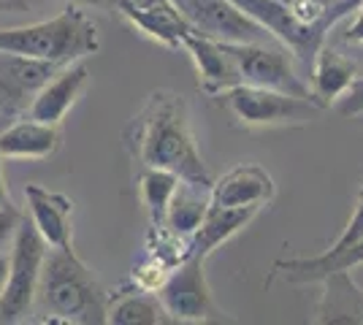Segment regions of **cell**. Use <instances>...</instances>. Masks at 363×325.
I'll return each instance as SVG.
<instances>
[{"label": "cell", "instance_id": "1", "mask_svg": "<svg viewBox=\"0 0 363 325\" xmlns=\"http://www.w3.org/2000/svg\"><path fill=\"white\" fill-rule=\"evenodd\" d=\"M122 141L141 169H166L184 182L212 187L214 176L198 152L190 111L179 93L155 90L128 122Z\"/></svg>", "mask_w": 363, "mask_h": 325}, {"label": "cell", "instance_id": "2", "mask_svg": "<svg viewBox=\"0 0 363 325\" xmlns=\"http://www.w3.org/2000/svg\"><path fill=\"white\" fill-rule=\"evenodd\" d=\"M49 314L41 317L52 323H79V325H101L106 323L108 295L92 277V271L71 247H49L46 249L35 304Z\"/></svg>", "mask_w": 363, "mask_h": 325}, {"label": "cell", "instance_id": "3", "mask_svg": "<svg viewBox=\"0 0 363 325\" xmlns=\"http://www.w3.org/2000/svg\"><path fill=\"white\" fill-rule=\"evenodd\" d=\"M0 52H14L52 65H71L101 52L98 22L82 3H68L57 16L0 30Z\"/></svg>", "mask_w": 363, "mask_h": 325}, {"label": "cell", "instance_id": "4", "mask_svg": "<svg viewBox=\"0 0 363 325\" xmlns=\"http://www.w3.org/2000/svg\"><path fill=\"white\" fill-rule=\"evenodd\" d=\"M225 106L230 120L244 130H263V127H298L318 120L323 106H318L312 98L252 87V84H236L228 87L225 93L217 95Z\"/></svg>", "mask_w": 363, "mask_h": 325}, {"label": "cell", "instance_id": "5", "mask_svg": "<svg viewBox=\"0 0 363 325\" xmlns=\"http://www.w3.org/2000/svg\"><path fill=\"white\" fill-rule=\"evenodd\" d=\"M46 249V241L25 215L9 247V279L0 293V323H19L30 314Z\"/></svg>", "mask_w": 363, "mask_h": 325}, {"label": "cell", "instance_id": "6", "mask_svg": "<svg viewBox=\"0 0 363 325\" xmlns=\"http://www.w3.org/2000/svg\"><path fill=\"white\" fill-rule=\"evenodd\" d=\"M160 298V307L166 309L171 323H230L225 312L214 304L209 282L203 274V261L184 258L174 266L163 279V285L155 290Z\"/></svg>", "mask_w": 363, "mask_h": 325}, {"label": "cell", "instance_id": "7", "mask_svg": "<svg viewBox=\"0 0 363 325\" xmlns=\"http://www.w3.org/2000/svg\"><path fill=\"white\" fill-rule=\"evenodd\" d=\"M228 57L233 62L239 81L266 90L312 98L309 84L296 71L293 55L279 41H257V44H223Z\"/></svg>", "mask_w": 363, "mask_h": 325}, {"label": "cell", "instance_id": "8", "mask_svg": "<svg viewBox=\"0 0 363 325\" xmlns=\"http://www.w3.org/2000/svg\"><path fill=\"white\" fill-rule=\"evenodd\" d=\"M190 30L220 44H257L277 41L263 25L247 16L230 0H171Z\"/></svg>", "mask_w": 363, "mask_h": 325}, {"label": "cell", "instance_id": "9", "mask_svg": "<svg viewBox=\"0 0 363 325\" xmlns=\"http://www.w3.org/2000/svg\"><path fill=\"white\" fill-rule=\"evenodd\" d=\"M230 3L239 6L247 16H252L257 25H263L293 55V60H298L306 68L312 65L318 49L325 44V35L333 30L331 25H323V22L309 25L296 19L277 0H230Z\"/></svg>", "mask_w": 363, "mask_h": 325}, {"label": "cell", "instance_id": "10", "mask_svg": "<svg viewBox=\"0 0 363 325\" xmlns=\"http://www.w3.org/2000/svg\"><path fill=\"white\" fill-rule=\"evenodd\" d=\"M60 65L46 60L0 52V130L30 114L35 95L41 93Z\"/></svg>", "mask_w": 363, "mask_h": 325}, {"label": "cell", "instance_id": "11", "mask_svg": "<svg viewBox=\"0 0 363 325\" xmlns=\"http://www.w3.org/2000/svg\"><path fill=\"white\" fill-rule=\"evenodd\" d=\"M28 219L46 247H71L74 244V201L44 185H25Z\"/></svg>", "mask_w": 363, "mask_h": 325}, {"label": "cell", "instance_id": "12", "mask_svg": "<svg viewBox=\"0 0 363 325\" xmlns=\"http://www.w3.org/2000/svg\"><path fill=\"white\" fill-rule=\"evenodd\" d=\"M108 8L125 16L138 33L171 49H182L190 25L182 19L171 0H108Z\"/></svg>", "mask_w": 363, "mask_h": 325}, {"label": "cell", "instance_id": "13", "mask_svg": "<svg viewBox=\"0 0 363 325\" xmlns=\"http://www.w3.org/2000/svg\"><path fill=\"white\" fill-rule=\"evenodd\" d=\"M277 198L272 173L255 163H242L214 179L209 187V203L214 206H252L263 209Z\"/></svg>", "mask_w": 363, "mask_h": 325}, {"label": "cell", "instance_id": "14", "mask_svg": "<svg viewBox=\"0 0 363 325\" xmlns=\"http://www.w3.org/2000/svg\"><path fill=\"white\" fill-rule=\"evenodd\" d=\"M87 84H90V71H87L84 60L62 65V68L55 71V76L41 87V93L35 95L28 117L49 125H60L65 120V114L79 103V98L84 95Z\"/></svg>", "mask_w": 363, "mask_h": 325}, {"label": "cell", "instance_id": "15", "mask_svg": "<svg viewBox=\"0 0 363 325\" xmlns=\"http://www.w3.org/2000/svg\"><path fill=\"white\" fill-rule=\"evenodd\" d=\"M363 263V239L352 241L342 249H325L323 255L312 258H282L274 261L272 271L266 277V287H272L274 279H285L293 285H306V282H320L333 271H350Z\"/></svg>", "mask_w": 363, "mask_h": 325}, {"label": "cell", "instance_id": "16", "mask_svg": "<svg viewBox=\"0 0 363 325\" xmlns=\"http://www.w3.org/2000/svg\"><path fill=\"white\" fill-rule=\"evenodd\" d=\"M60 149V125L22 117L0 130L3 160H46Z\"/></svg>", "mask_w": 363, "mask_h": 325}, {"label": "cell", "instance_id": "17", "mask_svg": "<svg viewBox=\"0 0 363 325\" xmlns=\"http://www.w3.org/2000/svg\"><path fill=\"white\" fill-rule=\"evenodd\" d=\"M182 49L190 55V60H193L198 71V87L206 95L217 98L220 93H225L228 87L242 84L233 62H230V57H228V52L223 49L220 41L203 38V35L190 30L182 38Z\"/></svg>", "mask_w": 363, "mask_h": 325}, {"label": "cell", "instance_id": "18", "mask_svg": "<svg viewBox=\"0 0 363 325\" xmlns=\"http://www.w3.org/2000/svg\"><path fill=\"white\" fill-rule=\"evenodd\" d=\"M257 212L260 209H252V206H214L209 203L203 219L198 222L196 231L190 233V255L206 263V258L214 249H220L242 228H247Z\"/></svg>", "mask_w": 363, "mask_h": 325}, {"label": "cell", "instance_id": "19", "mask_svg": "<svg viewBox=\"0 0 363 325\" xmlns=\"http://www.w3.org/2000/svg\"><path fill=\"white\" fill-rule=\"evenodd\" d=\"M309 71H312L309 95L323 108H331L352 87V81L358 79V65L350 57H345V55H339L336 49L325 47V44L318 49Z\"/></svg>", "mask_w": 363, "mask_h": 325}, {"label": "cell", "instance_id": "20", "mask_svg": "<svg viewBox=\"0 0 363 325\" xmlns=\"http://www.w3.org/2000/svg\"><path fill=\"white\" fill-rule=\"evenodd\" d=\"M323 282L315 323L320 325H363V290L352 282L350 271H333Z\"/></svg>", "mask_w": 363, "mask_h": 325}, {"label": "cell", "instance_id": "21", "mask_svg": "<svg viewBox=\"0 0 363 325\" xmlns=\"http://www.w3.org/2000/svg\"><path fill=\"white\" fill-rule=\"evenodd\" d=\"M106 323L111 325H163L171 323L166 309L160 307V298L150 290H128L108 301Z\"/></svg>", "mask_w": 363, "mask_h": 325}, {"label": "cell", "instance_id": "22", "mask_svg": "<svg viewBox=\"0 0 363 325\" xmlns=\"http://www.w3.org/2000/svg\"><path fill=\"white\" fill-rule=\"evenodd\" d=\"M206 209H209V187L179 179V185L174 190V198L168 203L163 225L179 236H190L198 228V222L203 219Z\"/></svg>", "mask_w": 363, "mask_h": 325}, {"label": "cell", "instance_id": "23", "mask_svg": "<svg viewBox=\"0 0 363 325\" xmlns=\"http://www.w3.org/2000/svg\"><path fill=\"white\" fill-rule=\"evenodd\" d=\"M177 185H179V176L166 169L138 171V195H141V203L150 215V225H163Z\"/></svg>", "mask_w": 363, "mask_h": 325}, {"label": "cell", "instance_id": "24", "mask_svg": "<svg viewBox=\"0 0 363 325\" xmlns=\"http://www.w3.org/2000/svg\"><path fill=\"white\" fill-rule=\"evenodd\" d=\"M168 271H171V266L147 252V258L138 266H133V287L155 293V290L163 285V279L168 277Z\"/></svg>", "mask_w": 363, "mask_h": 325}, {"label": "cell", "instance_id": "25", "mask_svg": "<svg viewBox=\"0 0 363 325\" xmlns=\"http://www.w3.org/2000/svg\"><path fill=\"white\" fill-rule=\"evenodd\" d=\"M358 239H363V182H361V187H358L355 209H352V215H350L347 225L342 228L339 239H336L328 249H342V247H347V244H352V241H358Z\"/></svg>", "mask_w": 363, "mask_h": 325}, {"label": "cell", "instance_id": "26", "mask_svg": "<svg viewBox=\"0 0 363 325\" xmlns=\"http://www.w3.org/2000/svg\"><path fill=\"white\" fill-rule=\"evenodd\" d=\"M22 217H25V212L16 209L11 201L0 206V252H9V247H11V241H14V236H16V228H19V222H22Z\"/></svg>", "mask_w": 363, "mask_h": 325}, {"label": "cell", "instance_id": "27", "mask_svg": "<svg viewBox=\"0 0 363 325\" xmlns=\"http://www.w3.org/2000/svg\"><path fill=\"white\" fill-rule=\"evenodd\" d=\"M331 108L339 117H361L363 114V79L361 76L355 79L352 87H350L347 93L342 95Z\"/></svg>", "mask_w": 363, "mask_h": 325}, {"label": "cell", "instance_id": "28", "mask_svg": "<svg viewBox=\"0 0 363 325\" xmlns=\"http://www.w3.org/2000/svg\"><path fill=\"white\" fill-rule=\"evenodd\" d=\"M355 11H358L355 22H350V28L345 30V35H342L345 44H363V0Z\"/></svg>", "mask_w": 363, "mask_h": 325}, {"label": "cell", "instance_id": "29", "mask_svg": "<svg viewBox=\"0 0 363 325\" xmlns=\"http://www.w3.org/2000/svg\"><path fill=\"white\" fill-rule=\"evenodd\" d=\"M28 0H0V11H25Z\"/></svg>", "mask_w": 363, "mask_h": 325}, {"label": "cell", "instance_id": "30", "mask_svg": "<svg viewBox=\"0 0 363 325\" xmlns=\"http://www.w3.org/2000/svg\"><path fill=\"white\" fill-rule=\"evenodd\" d=\"M9 185H6V171H3V155H0V206L9 203Z\"/></svg>", "mask_w": 363, "mask_h": 325}, {"label": "cell", "instance_id": "31", "mask_svg": "<svg viewBox=\"0 0 363 325\" xmlns=\"http://www.w3.org/2000/svg\"><path fill=\"white\" fill-rule=\"evenodd\" d=\"M6 279H9V252H0V293L6 287Z\"/></svg>", "mask_w": 363, "mask_h": 325}]
</instances>
